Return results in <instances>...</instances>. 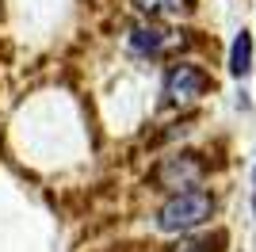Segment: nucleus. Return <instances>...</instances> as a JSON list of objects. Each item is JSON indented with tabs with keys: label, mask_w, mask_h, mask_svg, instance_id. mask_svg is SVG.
I'll use <instances>...</instances> for the list:
<instances>
[{
	"label": "nucleus",
	"mask_w": 256,
	"mask_h": 252,
	"mask_svg": "<svg viewBox=\"0 0 256 252\" xmlns=\"http://www.w3.org/2000/svg\"><path fill=\"white\" fill-rule=\"evenodd\" d=\"M214 210H218V199L206 188L180 191V195H168L157 206V230L172 233V237H192L195 230H203L214 218Z\"/></svg>",
	"instance_id": "nucleus-1"
},
{
	"label": "nucleus",
	"mask_w": 256,
	"mask_h": 252,
	"mask_svg": "<svg viewBox=\"0 0 256 252\" xmlns=\"http://www.w3.org/2000/svg\"><path fill=\"white\" fill-rule=\"evenodd\" d=\"M210 164H206L203 153L195 149H176L168 157H160L157 164L150 168V184L153 191H164V195H180V191H195L206 180Z\"/></svg>",
	"instance_id": "nucleus-2"
},
{
	"label": "nucleus",
	"mask_w": 256,
	"mask_h": 252,
	"mask_svg": "<svg viewBox=\"0 0 256 252\" xmlns=\"http://www.w3.org/2000/svg\"><path fill=\"white\" fill-rule=\"evenodd\" d=\"M206 92H214V76L206 73L199 62H188V58L168 62V69L160 76V96H164L172 107H192V104H199Z\"/></svg>",
	"instance_id": "nucleus-3"
},
{
	"label": "nucleus",
	"mask_w": 256,
	"mask_h": 252,
	"mask_svg": "<svg viewBox=\"0 0 256 252\" xmlns=\"http://www.w3.org/2000/svg\"><path fill=\"white\" fill-rule=\"evenodd\" d=\"M192 46V31H172L160 23H134L126 34V50L134 58H180Z\"/></svg>",
	"instance_id": "nucleus-4"
},
{
	"label": "nucleus",
	"mask_w": 256,
	"mask_h": 252,
	"mask_svg": "<svg viewBox=\"0 0 256 252\" xmlns=\"http://www.w3.org/2000/svg\"><path fill=\"white\" fill-rule=\"evenodd\" d=\"M130 8L138 16L142 23H184L192 20L195 8H199V0H130Z\"/></svg>",
	"instance_id": "nucleus-5"
},
{
	"label": "nucleus",
	"mask_w": 256,
	"mask_h": 252,
	"mask_svg": "<svg viewBox=\"0 0 256 252\" xmlns=\"http://www.w3.org/2000/svg\"><path fill=\"white\" fill-rule=\"evenodd\" d=\"M248 73H252V34L237 31L234 34V46H230V76L245 80Z\"/></svg>",
	"instance_id": "nucleus-6"
},
{
	"label": "nucleus",
	"mask_w": 256,
	"mask_h": 252,
	"mask_svg": "<svg viewBox=\"0 0 256 252\" xmlns=\"http://www.w3.org/2000/svg\"><path fill=\"white\" fill-rule=\"evenodd\" d=\"M164 252H218L210 244V237H180L176 244H168Z\"/></svg>",
	"instance_id": "nucleus-7"
},
{
	"label": "nucleus",
	"mask_w": 256,
	"mask_h": 252,
	"mask_svg": "<svg viewBox=\"0 0 256 252\" xmlns=\"http://www.w3.org/2000/svg\"><path fill=\"white\" fill-rule=\"evenodd\" d=\"M252 184H256V164H252Z\"/></svg>",
	"instance_id": "nucleus-8"
}]
</instances>
